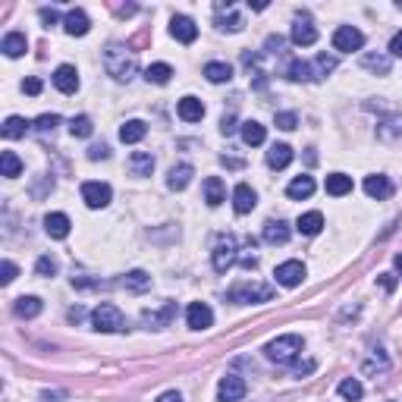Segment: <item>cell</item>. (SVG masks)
Here are the masks:
<instances>
[{"mask_svg":"<svg viewBox=\"0 0 402 402\" xmlns=\"http://www.w3.org/2000/svg\"><path fill=\"white\" fill-rule=\"evenodd\" d=\"M242 396H246V381H242V377H236V374L220 377V383H217V402H239Z\"/></svg>","mask_w":402,"mask_h":402,"instance_id":"cell-10","label":"cell"},{"mask_svg":"<svg viewBox=\"0 0 402 402\" xmlns=\"http://www.w3.org/2000/svg\"><path fill=\"white\" fill-rule=\"evenodd\" d=\"M69 217L66 214H48L44 217V232H48L51 239H66L69 236Z\"/></svg>","mask_w":402,"mask_h":402,"instance_id":"cell-19","label":"cell"},{"mask_svg":"<svg viewBox=\"0 0 402 402\" xmlns=\"http://www.w3.org/2000/svg\"><path fill=\"white\" fill-rule=\"evenodd\" d=\"M22 89H26V95H42V79H26V82H22Z\"/></svg>","mask_w":402,"mask_h":402,"instance_id":"cell-49","label":"cell"},{"mask_svg":"<svg viewBox=\"0 0 402 402\" xmlns=\"http://www.w3.org/2000/svg\"><path fill=\"white\" fill-rule=\"evenodd\" d=\"M273 277H277L280 286L293 289V286H299L302 280H305V264H302V261H283V264L273 271Z\"/></svg>","mask_w":402,"mask_h":402,"instance_id":"cell-9","label":"cell"},{"mask_svg":"<svg viewBox=\"0 0 402 402\" xmlns=\"http://www.w3.org/2000/svg\"><path fill=\"white\" fill-rule=\"evenodd\" d=\"M334 48L342 51V54L361 51V48H365V35H361L355 26H340V28L334 32Z\"/></svg>","mask_w":402,"mask_h":402,"instance_id":"cell-6","label":"cell"},{"mask_svg":"<svg viewBox=\"0 0 402 402\" xmlns=\"http://www.w3.org/2000/svg\"><path fill=\"white\" fill-rule=\"evenodd\" d=\"M295 377H302V374H311V371H314V361L311 358H308V361H295Z\"/></svg>","mask_w":402,"mask_h":402,"instance_id":"cell-52","label":"cell"},{"mask_svg":"<svg viewBox=\"0 0 402 402\" xmlns=\"http://www.w3.org/2000/svg\"><path fill=\"white\" fill-rule=\"evenodd\" d=\"M289 164H293V148L289 145H271V151H267V167L271 170H283Z\"/></svg>","mask_w":402,"mask_h":402,"instance_id":"cell-21","label":"cell"},{"mask_svg":"<svg viewBox=\"0 0 402 402\" xmlns=\"http://www.w3.org/2000/svg\"><path fill=\"white\" fill-rule=\"evenodd\" d=\"M311 66H314V75H318V79H324L327 73H334V69H336V57H330V54H318V60H314Z\"/></svg>","mask_w":402,"mask_h":402,"instance_id":"cell-41","label":"cell"},{"mask_svg":"<svg viewBox=\"0 0 402 402\" xmlns=\"http://www.w3.org/2000/svg\"><path fill=\"white\" fill-rule=\"evenodd\" d=\"M26 48H28V42H26V35H22V32L3 35V44H0V51H3L7 57H22V54H26Z\"/></svg>","mask_w":402,"mask_h":402,"instance_id":"cell-25","label":"cell"},{"mask_svg":"<svg viewBox=\"0 0 402 402\" xmlns=\"http://www.w3.org/2000/svg\"><path fill=\"white\" fill-rule=\"evenodd\" d=\"M242 63H246V66L252 69V66H258V57H255V54H246V57H242ZM255 85H258V89L264 85V73H261V69H255Z\"/></svg>","mask_w":402,"mask_h":402,"instance_id":"cell-47","label":"cell"},{"mask_svg":"<svg viewBox=\"0 0 402 402\" xmlns=\"http://www.w3.org/2000/svg\"><path fill=\"white\" fill-rule=\"evenodd\" d=\"M54 85H57V91H63V95H75V91H79V73H75V66H69V63L57 66L54 69Z\"/></svg>","mask_w":402,"mask_h":402,"instance_id":"cell-12","label":"cell"},{"mask_svg":"<svg viewBox=\"0 0 402 402\" xmlns=\"http://www.w3.org/2000/svg\"><path fill=\"white\" fill-rule=\"evenodd\" d=\"M365 192H368V198L383 201V198L393 195V183H390V176H383V173H374V176L365 179Z\"/></svg>","mask_w":402,"mask_h":402,"instance_id":"cell-18","label":"cell"},{"mask_svg":"<svg viewBox=\"0 0 402 402\" xmlns=\"http://www.w3.org/2000/svg\"><path fill=\"white\" fill-rule=\"evenodd\" d=\"M129 170L136 173V176H151V170H154V157H151L148 151H132Z\"/></svg>","mask_w":402,"mask_h":402,"instance_id":"cell-26","label":"cell"},{"mask_svg":"<svg viewBox=\"0 0 402 402\" xmlns=\"http://www.w3.org/2000/svg\"><path fill=\"white\" fill-rule=\"evenodd\" d=\"M302 349H305V340L299 334H286V336H277V340L267 342L264 352L277 365H289V361H295V355H302Z\"/></svg>","mask_w":402,"mask_h":402,"instance_id":"cell-2","label":"cell"},{"mask_svg":"<svg viewBox=\"0 0 402 402\" xmlns=\"http://www.w3.org/2000/svg\"><path fill=\"white\" fill-rule=\"evenodd\" d=\"M361 66H365V69H371V73L387 75L393 63H390V57H387V54H361Z\"/></svg>","mask_w":402,"mask_h":402,"instance_id":"cell-34","label":"cell"},{"mask_svg":"<svg viewBox=\"0 0 402 402\" xmlns=\"http://www.w3.org/2000/svg\"><path fill=\"white\" fill-rule=\"evenodd\" d=\"M145 79L154 85H167L173 79V66H167V63H151V66L145 69Z\"/></svg>","mask_w":402,"mask_h":402,"instance_id":"cell-33","label":"cell"},{"mask_svg":"<svg viewBox=\"0 0 402 402\" xmlns=\"http://www.w3.org/2000/svg\"><path fill=\"white\" fill-rule=\"evenodd\" d=\"M185 324H189L192 330H208L214 324L211 305H205V302H192V305L185 308Z\"/></svg>","mask_w":402,"mask_h":402,"instance_id":"cell-11","label":"cell"},{"mask_svg":"<svg viewBox=\"0 0 402 402\" xmlns=\"http://www.w3.org/2000/svg\"><path fill=\"white\" fill-rule=\"evenodd\" d=\"M340 396L346 402H358L361 396H365V387H361L358 381H355V377H346V381L340 383Z\"/></svg>","mask_w":402,"mask_h":402,"instance_id":"cell-38","label":"cell"},{"mask_svg":"<svg viewBox=\"0 0 402 402\" xmlns=\"http://www.w3.org/2000/svg\"><path fill=\"white\" fill-rule=\"evenodd\" d=\"M286 79H293V82H318V75H314V66L305 60H293L286 69Z\"/></svg>","mask_w":402,"mask_h":402,"instance_id":"cell-24","label":"cell"},{"mask_svg":"<svg viewBox=\"0 0 402 402\" xmlns=\"http://www.w3.org/2000/svg\"><path fill=\"white\" fill-rule=\"evenodd\" d=\"M393 264H396V271L402 273V255H396V258H393Z\"/></svg>","mask_w":402,"mask_h":402,"instance_id":"cell-58","label":"cell"},{"mask_svg":"<svg viewBox=\"0 0 402 402\" xmlns=\"http://www.w3.org/2000/svg\"><path fill=\"white\" fill-rule=\"evenodd\" d=\"M104 157H110L107 145H91L89 148V161H104Z\"/></svg>","mask_w":402,"mask_h":402,"instance_id":"cell-48","label":"cell"},{"mask_svg":"<svg viewBox=\"0 0 402 402\" xmlns=\"http://www.w3.org/2000/svg\"><path fill=\"white\" fill-rule=\"evenodd\" d=\"M0 167H3V176L7 179H16L22 173V161L13 154V151H3V154H0Z\"/></svg>","mask_w":402,"mask_h":402,"instance_id":"cell-37","label":"cell"},{"mask_svg":"<svg viewBox=\"0 0 402 402\" xmlns=\"http://www.w3.org/2000/svg\"><path fill=\"white\" fill-rule=\"evenodd\" d=\"M299 126V116L295 113H277V129H295Z\"/></svg>","mask_w":402,"mask_h":402,"instance_id":"cell-46","label":"cell"},{"mask_svg":"<svg viewBox=\"0 0 402 402\" xmlns=\"http://www.w3.org/2000/svg\"><path fill=\"white\" fill-rule=\"evenodd\" d=\"M110 198H113V192H110L107 183H82V201L91 208V211H101V208H107Z\"/></svg>","mask_w":402,"mask_h":402,"instance_id":"cell-7","label":"cell"},{"mask_svg":"<svg viewBox=\"0 0 402 402\" xmlns=\"http://www.w3.org/2000/svg\"><path fill=\"white\" fill-rule=\"evenodd\" d=\"M220 132H223V136H232V132H236V116H223V120H220Z\"/></svg>","mask_w":402,"mask_h":402,"instance_id":"cell-51","label":"cell"},{"mask_svg":"<svg viewBox=\"0 0 402 402\" xmlns=\"http://www.w3.org/2000/svg\"><path fill=\"white\" fill-rule=\"evenodd\" d=\"M377 280H381V286L387 289V293H393V289H396V277H393V273H381Z\"/></svg>","mask_w":402,"mask_h":402,"instance_id":"cell-55","label":"cell"},{"mask_svg":"<svg viewBox=\"0 0 402 402\" xmlns=\"http://www.w3.org/2000/svg\"><path fill=\"white\" fill-rule=\"evenodd\" d=\"M205 75H208V82L220 85V82H230V79H232V69L226 66V63H208Z\"/></svg>","mask_w":402,"mask_h":402,"instance_id":"cell-36","label":"cell"},{"mask_svg":"<svg viewBox=\"0 0 402 402\" xmlns=\"http://www.w3.org/2000/svg\"><path fill=\"white\" fill-rule=\"evenodd\" d=\"M28 126H32V123L22 120V116H7V123H3V129H0V132H3V138H22L28 132Z\"/></svg>","mask_w":402,"mask_h":402,"instance_id":"cell-35","label":"cell"},{"mask_svg":"<svg viewBox=\"0 0 402 402\" xmlns=\"http://www.w3.org/2000/svg\"><path fill=\"white\" fill-rule=\"evenodd\" d=\"M145 132H148V126H145L142 120H129V123H123V129H120V138H123L126 145H136L145 138Z\"/></svg>","mask_w":402,"mask_h":402,"instance_id":"cell-32","label":"cell"},{"mask_svg":"<svg viewBox=\"0 0 402 402\" xmlns=\"http://www.w3.org/2000/svg\"><path fill=\"white\" fill-rule=\"evenodd\" d=\"M283 38H280V35H271V38H267V51H271V54H280V51H283Z\"/></svg>","mask_w":402,"mask_h":402,"instance_id":"cell-53","label":"cell"},{"mask_svg":"<svg viewBox=\"0 0 402 402\" xmlns=\"http://www.w3.org/2000/svg\"><path fill=\"white\" fill-rule=\"evenodd\" d=\"M16 273H19V267H16L13 261H3V264H0V283H3V286H10V283L16 280Z\"/></svg>","mask_w":402,"mask_h":402,"instance_id":"cell-45","label":"cell"},{"mask_svg":"<svg viewBox=\"0 0 402 402\" xmlns=\"http://www.w3.org/2000/svg\"><path fill=\"white\" fill-rule=\"evenodd\" d=\"M314 42H318V28H314L311 16L299 13L295 22H293V44H299V48H311Z\"/></svg>","mask_w":402,"mask_h":402,"instance_id":"cell-8","label":"cell"},{"mask_svg":"<svg viewBox=\"0 0 402 402\" xmlns=\"http://www.w3.org/2000/svg\"><path fill=\"white\" fill-rule=\"evenodd\" d=\"M63 28H66V35H73V38H82V35H89L91 22H89V16H85V10H69V13L63 16Z\"/></svg>","mask_w":402,"mask_h":402,"instance_id":"cell-15","label":"cell"},{"mask_svg":"<svg viewBox=\"0 0 402 402\" xmlns=\"http://www.w3.org/2000/svg\"><path fill=\"white\" fill-rule=\"evenodd\" d=\"M82 318H85L82 308H73V311H69V320H82Z\"/></svg>","mask_w":402,"mask_h":402,"instance_id":"cell-57","label":"cell"},{"mask_svg":"<svg viewBox=\"0 0 402 402\" xmlns=\"http://www.w3.org/2000/svg\"><path fill=\"white\" fill-rule=\"evenodd\" d=\"M173 314H176V302H164L161 311H145V320H148L151 327H167L173 320Z\"/></svg>","mask_w":402,"mask_h":402,"instance_id":"cell-30","label":"cell"},{"mask_svg":"<svg viewBox=\"0 0 402 402\" xmlns=\"http://www.w3.org/2000/svg\"><path fill=\"white\" fill-rule=\"evenodd\" d=\"M327 192L334 198H342L352 192V176H346V173H330L327 176Z\"/></svg>","mask_w":402,"mask_h":402,"instance_id":"cell-31","label":"cell"},{"mask_svg":"<svg viewBox=\"0 0 402 402\" xmlns=\"http://www.w3.org/2000/svg\"><path fill=\"white\" fill-rule=\"evenodd\" d=\"M205 201L211 208H217V205H223V201H226V185H223V179H220V176H208L205 179Z\"/></svg>","mask_w":402,"mask_h":402,"instance_id":"cell-22","label":"cell"},{"mask_svg":"<svg viewBox=\"0 0 402 402\" xmlns=\"http://www.w3.org/2000/svg\"><path fill=\"white\" fill-rule=\"evenodd\" d=\"M123 286H126V289H132V293H142V289H148V286H151V277H148L145 271H132V273H126Z\"/></svg>","mask_w":402,"mask_h":402,"instance_id":"cell-39","label":"cell"},{"mask_svg":"<svg viewBox=\"0 0 402 402\" xmlns=\"http://www.w3.org/2000/svg\"><path fill=\"white\" fill-rule=\"evenodd\" d=\"M57 126H60V116H57V113H44V116L35 120V129H38V132H54Z\"/></svg>","mask_w":402,"mask_h":402,"instance_id":"cell-43","label":"cell"},{"mask_svg":"<svg viewBox=\"0 0 402 402\" xmlns=\"http://www.w3.org/2000/svg\"><path fill=\"white\" fill-rule=\"evenodd\" d=\"M35 273H38V277H54V273H57V261L51 258V255H42V258H38V264H35Z\"/></svg>","mask_w":402,"mask_h":402,"instance_id":"cell-42","label":"cell"},{"mask_svg":"<svg viewBox=\"0 0 402 402\" xmlns=\"http://www.w3.org/2000/svg\"><path fill=\"white\" fill-rule=\"evenodd\" d=\"M390 54H393V57H402V32L393 35V42H390Z\"/></svg>","mask_w":402,"mask_h":402,"instance_id":"cell-54","label":"cell"},{"mask_svg":"<svg viewBox=\"0 0 402 402\" xmlns=\"http://www.w3.org/2000/svg\"><path fill=\"white\" fill-rule=\"evenodd\" d=\"M157 402H183V396H179L176 390H167V393L157 396Z\"/></svg>","mask_w":402,"mask_h":402,"instance_id":"cell-56","label":"cell"},{"mask_svg":"<svg viewBox=\"0 0 402 402\" xmlns=\"http://www.w3.org/2000/svg\"><path fill=\"white\" fill-rule=\"evenodd\" d=\"M264 138H267V129L264 126L258 123V120H246V123H242V142L246 145H264Z\"/></svg>","mask_w":402,"mask_h":402,"instance_id":"cell-29","label":"cell"},{"mask_svg":"<svg viewBox=\"0 0 402 402\" xmlns=\"http://www.w3.org/2000/svg\"><path fill=\"white\" fill-rule=\"evenodd\" d=\"M277 289L267 286V283H236V286L226 293V299L236 302V305H258V302H271Z\"/></svg>","mask_w":402,"mask_h":402,"instance_id":"cell-3","label":"cell"},{"mask_svg":"<svg viewBox=\"0 0 402 402\" xmlns=\"http://www.w3.org/2000/svg\"><path fill=\"white\" fill-rule=\"evenodd\" d=\"M170 35L176 38V42L192 44L198 38V26L189 19V16H173V19H170Z\"/></svg>","mask_w":402,"mask_h":402,"instance_id":"cell-14","label":"cell"},{"mask_svg":"<svg viewBox=\"0 0 402 402\" xmlns=\"http://www.w3.org/2000/svg\"><path fill=\"white\" fill-rule=\"evenodd\" d=\"M38 16H42V22H44V26H57V22H60V16H57V10H48V7H44L42 10V13H38Z\"/></svg>","mask_w":402,"mask_h":402,"instance_id":"cell-50","label":"cell"},{"mask_svg":"<svg viewBox=\"0 0 402 402\" xmlns=\"http://www.w3.org/2000/svg\"><path fill=\"white\" fill-rule=\"evenodd\" d=\"M217 26H220V28H226V32H239V28L246 26V22H242V16L232 13V7H230V16H220Z\"/></svg>","mask_w":402,"mask_h":402,"instance_id":"cell-44","label":"cell"},{"mask_svg":"<svg viewBox=\"0 0 402 402\" xmlns=\"http://www.w3.org/2000/svg\"><path fill=\"white\" fill-rule=\"evenodd\" d=\"M236 252H239V248H236V236H230V232H226V236H220L217 246H214V271H217V273L230 271V267L239 261Z\"/></svg>","mask_w":402,"mask_h":402,"instance_id":"cell-5","label":"cell"},{"mask_svg":"<svg viewBox=\"0 0 402 402\" xmlns=\"http://www.w3.org/2000/svg\"><path fill=\"white\" fill-rule=\"evenodd\" d=\"M104 66H107V73L113 75L116 82H129L132 75H136V69H138V60L129 48H123V44H110V48L104 51Z\"/></svg>","mask_w":402,"mask_h":402,"instance_id":"cell-1","label":"cell"},{"mask_svg":"<svg viewBox=\"0 0 402 402\" xmlns=\"http://www.w3.org/2000/svg\"><path fill=\"white\" fill-rule=\"evenodd\" d=\"M91 324H95V330H101V334H120V330H126V318L113 302H101V305L91 311Z\"/></svg>","mask_w":402,"mask_h":402,"instance_id":"cell-4","label":"cell"},{"mask_svg":"<svg viewBox=\"0 0 402 402\" xmlns=\"http://www.w3.org/2000/svg\"><path fill=\"white\" fill-rule=\"evenodd\" d=\"M176 113H179V120H185V123H201V116H205V104L189 95V98H183V101L176 104Z\"/></svg>","mask_w":402,"mask_h":402,"instance_id":"cell-17","label":"cell"},{"mask_svg":"<svg viewBox=\"0 0 402 402\" xmlns=\"http://www.w3.org/2000/svg\"><path fill=\"white\" fill-rule=\"evenodd\" d=\"M289 236H293V230L286 220H267L264 223V242H271V246H286Z\"/></svg>","mask_w":402,"mask_h":402,"instance_id":"cell-16","label":"cell"},{"mask_svg":"<svg viewBox=\"0 0 402 402\" xmlns=\"http://www.w3.org/2000/svg\"><path fill=\"white\" fill-rule=\"evenodd\" d=\"M295 230H299L302 236H318V232L324 230V214H320V211L302 214V217L295 220Z\"/></svg>","mask_w":402,"mask_h":402,"instance_id":"cell-20","label":"cell"},{"mask_svg":"<svg viewBox=\"0 0 402 402\" xmlns=\"http://www.w3.org/2000/svg\"><path fill=\"white\" fill-rule=\"evenodd\" d=\"M255 205H258V195H255V189L248 183H239L236 189H232V208H236V214L255 211Z\"/></svg>","mask_w":402,"mask_h":402,"instance_id":"cell-13","label":"cell"},{"mask_svg":"<svg viewBox=\"0 0 402 402\" xmlns=\"http://www.w3.org/2000/svg\"><path fill=\"white\" fill-rule=\"evenodd\" d=\"M69 132H73V138H89L91 132H95V126H91L89 116H73V123H69Z\"/></svg>","mask_w":402,"mask_h":402,"instance_id":"cell-40","label":"cell"},{"mask_svg":"<svg viewBox=\"0 0 402 402\" xmlns=\"http://www.w3.org/2000/svg\"><path fill=\"white\" fill-rule=\"evenodd\" d=\"M16 318H38L42 314V299L38 295H22V299H16Z\"/></svg>","mask_w":402,"mask_h":402,"instance_id":"cell-27","label":"cell"},{"mask_svg":"<svg viewBox=\"0 0 402 402\" xmlns=\"http://www.w3.org/2000/svg\"><path fill=\"white\" fill-rule=\"evenodd\" d=\"M286 195L295 198V201H302V198H311L314 195V179L311 176H295L293 183L286 185Z\"/></svg>","mask_w":402,"mask_h":402,"instance_id":"cell-28","label":"cell"},{"mask_svg":"<svg viewBox=\"0 0 402 402\" xmlns=\"http://www.w3.org/2000/svg\"><path fill=\"white\" fill-rule=\"evenodd\" d=\"M192 176H195V170H192V164H176L170 170V176H167V185H170L173 192H183L185 185L192 183Z\"/></svg>","mask_w":402,"mask_h":402,"instance_id":"cell-23","label":"cell"}]
</instances>
